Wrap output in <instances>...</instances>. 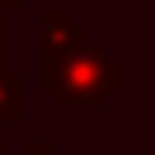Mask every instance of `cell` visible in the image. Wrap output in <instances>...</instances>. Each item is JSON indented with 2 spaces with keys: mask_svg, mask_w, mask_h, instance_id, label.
<instances>
[{
  "mask_svg": "<svg viewBox=\"0 0 155 155\" xmlns=\"http://www.w3.org/2000/svg\"><path fill=\"white\" fill-rule=\"evenodd\" d=\"M0 69H7V15H0Z\"/></svg>",
  "mask_w": 155,
  "mask_h": 155,
  "instance_id": "5b68a950",
  "label": "cell"
},
{
  "mask_svg": "<svg viewBox=\"0 0 155 155\" xmlns=\"http://www.w3.org/2000/svg\"><path fill=\"white\" fill-rule=\"evenodd\" d=\"M0 155H11V148H7V144H4V141H0Z\"/></svg>",
  "mask_w": 155,
  "mask_h": 155,
  "instance_id": "8992f818",
  "label": "cell"
},
{
  "mask_svg": "<svg viewBox=\"0 0 155 155\" xmlns=\"http://www.w3.org/2000/svg\"><path fill=\"white\" fill-rule=\"evenodd\" d=\"M40 87L54 97L61 112L69 108H105L108 97L123 90V61L97 47L94 40L65 54L54 65H40Z\"/></svg>",
  "mask_w": 155,
  "mask_h": 155,
  "instance_id": "6da1fadb",
  "label": "cell"
},
{
  "mask_svg": "<svg viewBox=\"0 0 155 155\" xmlns=\"http://www.w3.org/2000/svg\"><path fill=\"white\" fill-rule=\"evenodd\" d=\"M18 155H58V144L54 141H25Z\"/></svg>",
  "mask_w": 155,
  "mask_h": 155,
  "instance_id": "277c9868",
  "label": "cell"
},
{
  "mask_svg": "<svg viewBox=\"0 0 155 155\" xmlns=\"http://www.w3.org/2000/svg\"><path fill=\"white\" fill-rule=\"evenodd\" d=\"M25 123V79L0 69V126Z\"/></svg>",
  "mask_w": 155,
  "mask_h": 155,
  "instance_id": "3957f363",
  "label": "cell"
},
{
  "mask_svg": "<svg viewBox=\"0 0 155 155\" xmlns=\"http://www.w3.org/2000/svg\"><path fill=\"white\" fill-rule=\"evenodd\" d=\"M87 43H90V29L79 25L72 11L51 7L40 15V65H54Z\"/></svg>",
  "mask_w": 155,
  "mask_h": 155,
  "instance_id": "7a4b0ae2",
  "label": "cell"
}]
</instances>
